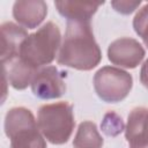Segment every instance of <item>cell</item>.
<instances>
[{"label":"cell","instance_id":"5","mask_svg":"<svg viewBox=\"0 0 148 148\" xmlns=\"http://www.w3.org/2000/svg\"><path fill=\"white\" fill-rule=\"evenodd\" d=\"M133 86V77L126 71L104 66L94 75V89L106 103H118L127 97Z\"/></svg>","mask_w":148,"mask_h":148},{"label":"cell","instance_id":"1","mask_svg":"<svg viewBox=\"0 0 148 148\" xmlns=\"http://www.w3.org/2000/svg\"><path fill=\"white\" fill-rule=\"evenodd\" d=\"M102 60L90 22L67 21L66 32L58 54V64L77 71H90Z\"/></svg>","mask_w":148,"mask_h":148},{"label":"cell","instance_id":"9","mask_svg":"<svg viewBox=\"0 0 148 148\" xmlns=\"http://www.w3.org/2000/svg\"><path fill=\"white\" fill-rule=\"evenodd\" d=\"M47 15V5L43 0H20L13 6V16L18 24L28 29L37 28Z\"/></svg>","mask_w":148,"mask_h":148},{"label":"cell","instance_id":"4","mask_svg":"<svg viewBox=\"0 0 148 148\" xmlns=\"http://www.w3.org/2000/svg\"><path fill=\"white\" fill-rule=\"evenodd\" d=\"M30 110L18 106L7 111L5 133L10 140V148H47L45 138Z\"/></svg>","mask_w":148,"mask_h":148},{"label":"cell","instance_id":"6","mask_svg":"<svg viewBox=\"0 0 148 148\" xmlns=\"http://www.w3.org/2000/svg\"><path fill=\"white\" fill-rule=\"evenodd\" d=\"M56 66H45L37 71L31 81L32 94L40 99H54L61 97L66 91L64 76Z\"/></svg>","mask_w":148,"mask_h":148},{"label":"cell","instance_id":"11","mask_svg":"<svg viewBox=\"0 0 148 148\" xmlns=\"http://www.w3.org/2000/svg\"><path fill=\"white\" fill-rule=\"evenodd\" d=\"M3 79L16 90H23L29 84L37 73L28 65H25L18 57L2 62Z\"/></svg>","mask_w":148,"mask_h":148},{"label":"cell","instance_id":"16","mask_svg":"<svg viewBox=\"0 0 148 148\" xmlns=\"http://www.w3.org/2000/svg\"><path fill=\"white\" fill-rule=\"evenodd\" d=\"M141 5V1H130V0H117V1H111V6L113 9L123 15H128L133 13L139 6Z\"/></svg>","mask_w":148,"mask_h":148},{"label":"cell","instance_id":"12","mask_svg":"<svg viewBox=\"0 0 148 148\" xmlns=\"http://www.w3.org/2000/svg\"><path fill=\"white\" fill-rule=\"evenodd\" d=\"M103 2H79V1H54L59 14L67 21L90 22L92 15Z\"/></svg>","mask_w":148,"mask_h":148},{"label":"cell","instance_id":"2","mask_svg":"<svg viewBox=\"0 0 148 148\" xmlns=\"http://www.w3.org/2000/svg\"><path fill=\"white\" fill-rule=\"evenodd\" d=\"M60 40L61 34L58 25L47 22L23 40L17 57L25 65L38 71L54 60Z\"/></svg>","mask_w":148,"mask_h":148},{"label":"cell","instance_id":"7","mask_svg":"<svg viewBox=\"0 0 148 148\" xmlns=\"http://www.w3.org/2000/svg\"><path fill=\"white\" fill-rule=\"evenodd\" d=\"M143 46L134 38L123 37L113 40L108 47V58L111 64L124 68H135L145 58Z\"/></svg>","mask_w":148,"mask_h":148},{"label":"cell","instance_id":"8","mask_svg":"<svg viewBox=\"0 0 148 148\" xmlns=\"http://www.w3.org/2000/svg\"><path fill=\"white\" fill-rule=\"evenodd\" d=\"M125 138L130 148H148V109L135 108L127 118Z\"/></svg>","mask_w":148,"mask_h":148},{"label":"cell","instance_id":"14","mask_svg":"<svg viewBox=\"0 0 148 148\" xmlns=\"http://www.w3.org/2000/svg\"><path fill=\"white\" fill-rule=\"evenodd\" d=\"M101 130L108 136H117L125 130V125L119 114L113 111H109L104 114L101 123Z\"/></svg>","mask_w":148,"mask_h":148},{"label":"cell","instance_id":"10","mask_svg":"<svg viewBox=\"0 0 148 148\" xmlns=\"http://www.w3.org/2000/svg\"><path fill=\"white\" fill-rule=\"evenodd\" d=\"M28 32L24 28L13 23L5 22L1 24V62L10 60L18 56L20 47L23 40L28 37Z\"/></svg>","mask_w":148,"mask_h":148},{"label":"cell","instance_id":"13","mask_svg":"<svg viewBox=\"0 0 148 148\" xmlns=\"http://www.w3.org/2000/svg\"><path fill=\"white\" fill-rule=\"evenodd\" d=\"M103 143V138L95 123L86 120L79 125L73 140L74 148H102Z\"/></svg>","mask_w":148,"mask_h":148},{"label":"cell","instance_id":"3","mask_svg":"<svg viewBox=\"0 0 148 148\" xmlns=\"http://www.w3.org/2000/svg\"><path fill=\"white\" fill-rule=\"evenodd\" d=\"M37 125L43 136L52 145L66 143L75 126L73 106L67 102L42 105L37 113Z\"/></svg>","mask_w":148,"mask_h":148},{"label":"cell","instance_id":"15","mask_svg":"<svg viewBox=\"0 0 148 148\" xmlns=\"http://www.w3.org/2000/svg\"><path fill=\"white\" fill-rule=\"evenodd\" d=\"M133 28L148 49V3L142 6L133 18Z\"/></svg>","mask_w":148,"mask_h":148},{"label":"cell","instance_id":"17","mask_svg":"<svg viewBox=\"0 0 148 148\" xmlns=\"http://www.w3.org/2000/svg\"><path fill=\"white\" fill-rule=\"evenodd\" d=\"M140 81L143 84V87H146L148 89V59L143 62L141 71H140Z\"/></svg>","mask_w":148,"mask_h":148}]
</instances>
